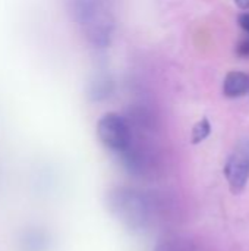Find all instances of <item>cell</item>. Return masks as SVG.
Segmentation results:
<instances>
[{
    "label": "cell",
    "instance_id": "6da1fadb",
    "mask_svg": "<svg viewBox=\"0 0 249 251\" xmlns=\"http://www.w3.org/2000/svg\"><path fill=\"white\" fill-rule=\"evenodd\" d=\"M97 135L100 141L113 151H125L131 144L128 122L117 113H107L98 121Z\"/></svg>",
    "mask_w": 249,
    "mask_h": 251
},
{
    "label": "cell",
    "instance_id": "7a4b0ae2",
    "mask_svg": "<svg viewBox=\"0 0 249 251\" xmlns=\"http://www.w3.org/2000/svg\"><path fill=\"white\" fill-rule=\"evenodd\" d=\"M225 175L232 193H241L249 179V140H242L235 147L226 166Z\"/></svg>",
    "mask_w": 249,
    "mask_h": 251
},
{
    "label": "cell",
    "instance_id": "3957f363",
    "mask_svg": "<svg viewBox=\"0 0 249 251\" xmlns=\"http://www.w3.org/2000/svg\"><path fill=\"white\" fill-rule=\"evenodd\" d=\"M112 207L116 209L117 215L132 226L142 225L145 219V204L141 197L129 191H117Z\"/></svg>",
    "mask_w": 249,
    "mask_h": 251
},
{
    "label": "cell",
    "instance_id": "277c9868",
    "mask_svg": "<svg viewBox=\"0 0 249 251\" xmlns=\"http://www.w3.org/2000/svg\"><path fill=\"white\" fill-rule=\"evenodd\" d=\"M249 91V75L244 72L232 71L226 75L223 82V93L226 97H242Z\"/></svg>",
    "mask_w": 249,
    "mask_h": 251
},
{
    "label": "cell",
    "instance_id": "5b68a950",
    "mask_svg": "<svg viewBox=\"0 0 249 251\" xmlns=\"http://www.w3.org/2000/svg\"><path fill=\"white\" fill-rule=\"evenodd\" d=\"M44 237L38 231L23 232L19 241V247L22 251H43L44 250Z\"/></svg>",
    "mask_w": 249,
    "mask_h": 251
},
{
    "label": "cell",
    "instance_id": "8992f818",
    "mask_svg": "<svg viewBox=\"0 0 249 251\" xmlns=\"http://www.w3.org/2000/svg\"><path fill=\"white\" fill-rule=\"evenodd\" d=\"M210 131H211L210 122L207 119H201L192 129V143L198 144V143L204 141L208 137Z\"/></svg>",
    "mask_w": 249,
    "mask_h": 251
},
{
    "label": "cell",
    "instance_id": "52a82bcc",
    "mask_svg": "<svg viewBox=\"0 0 249 251\" xmlns=\"http://www.w3.org/2000/svg\"><path fill=\"white\" fill-rule=\"evenodd\" d=\"M236 54L242 59H249V35L247 34L236 46Z\"/></svg>",
    "mask_w": 249,
    "mask_h": 251
},
{
    "label": "cell",
    "instance_id": "ba28073f",
    "mask_svg": "<svg viewBox=\"0 0 249 251\" xmlns=\"http://www.w3.org/2000/svg\"><path fill=\"white\" fill-rule=\"evenodd\" d=\"M238 22H239L241 28L245 31V34H248L249 35V12H244V13H241V15H239V18H238Z\"/></svg>",
    "mask_w": 249,
    "mask_h": 251
},
{
    "label": "cell",
    "instance_id": "9c48e42d",
    "mask_svg": "<svg viewBox=\"0 0 249 251\" xmlns=\"http://www.w3.org/2000/svg\"><path fill=\"white\" fill-rule=\"evenodd\" d=\"M235 3L238 4V7H241L244 10H248L249 9V0H235Z\"/></svg>",
    "mask_w": 249,
    "mask_h": 251
}]
</instances>
